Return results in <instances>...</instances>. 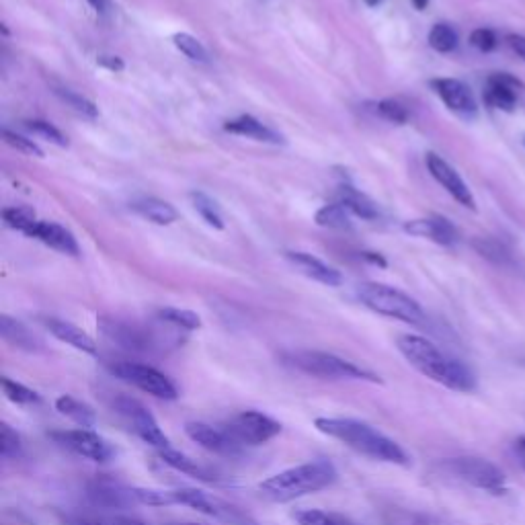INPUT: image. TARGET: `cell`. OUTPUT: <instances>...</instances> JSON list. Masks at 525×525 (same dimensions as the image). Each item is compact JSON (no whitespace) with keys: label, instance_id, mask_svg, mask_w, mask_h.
<instances>
[{"label":"cell","instance_id":"8992f818","mask_svg":"<svg viewBox=\"0 0 525 525\" xmlns=\"http://www.w3.org/2000/svg\"><path fill=\"white\" fill-rule=\"evenodd\" d=\"M441 468L446 470L456 480L468 484L472 489L487 491L493 495L507 493V480L501 468H497L493 462L462 456V458H448L441 462Z\"/></svg>","mask_w":525,"mask_h":525},{"label":"cell","instance_id":"ab89813d","mask_svg":"<svg viewBox=\"0 0 525 525\" xmlns=\"http://www.w3.org/2000/svg\"><path fill=\"white\" fill-rule=\"evenodd\" d=\"M378 113L384 117V119H388V121H392V124H398V126H402V124H407V121H409V109L405 107V105H402V103H398V101H394V99H384V101H380L378 103Z\"/></svg>","mask_w":525,"mask_h":525},{"label":"cell","instance_id":"d590c367","mask_svg":"<svg viewBox=\"0 0 525 525\" xmlns=\"http://www.w3.org/2000/svg\"><path fill=\"white\" fill-rule=\"evenodd\" d=\"M474 249L484 257V259H489V261H493V263H497V265H505V263H509V253H507V249L501 245V242L499 240H495V238H476L474 240Z\"/></svg>","mask_w":525,"mask_h":525},{"label":"cell","instance_id":"836d02e7","mask_svg":"<svg viewBox=\"0 0 525 525\" xmlns=\"http://www.w3.org/2000/svg\"><path fill=\"white\" fill-rule=\"evenodd\" d=\"M3 220H5V224H7L9 228L19 230V232H23V234H27V232L35 226V222H37L35 212H33L31 208H25V206H15V208L3 210Z\"/></svg>","mask_w":525,"mask_h":525},{"label":"cell","instance_id":"c3c4849f","mask_svg":"<svg viewBox=\"0 0 525 525\" xmlns=\"http://www.w3.org/2000/svg\"><path fill=\"white\" fill-rule=\"evenodd\" d=\"M115 525H148V523H144L140 519H132V517H117Z\"/></svg>","mask_w":525,"mask_h":525},{"label":"cell","instance_id":"ffe728a7","mask_svg":"<svg viewBox=\"0 0 525 525\" xmlns=\"http://www.w3.org/2000/svg\"><path fill=\"white\" fill-rule=\"evenodd\" d=\"M224 130L236 136H247L257 142H267V144H284V138H281L277 132L267 128L263 121H259L253 115H240L236 119H230L224 124Z\"/></svg>","mask_w":525,"mask_h":525},{"label":"cell","instance_id":"3957f363","mask_svg":"<svg viewBox=\"0 0 525 525\" xmlns=\"http://www.w3.org/2000/svg\"><path fill=\"white\" fill-rule=\"evenodd\" d=\"M337 480V470L327 460H314L298 464L279 472L259 484V491L265 499L273 503H288L300 497L314 495L329 489Z\"/></svg>","mask_w":525,"mask_h":525},{"label":"cell","instance_id":"603a6c76","mask_svg":"<svg viewBox=\"0 0 525 525\" xmlns=\"http://www.w3.org/2000/svg\"><path fill=\"white\" fill-rule=\"evenodd\" d=\"M101 327H103V333H105L109 339H113L115 343H119L121 347L134 349V351H142V349H148V347H150V341H148V337H146L142 331H138L136 327L124 325V322L103 320Z\"/></svg>","mask_w":525,"mask_h":525},{"label":"cell","instance_id":"f907efd6","mask_svg":"<svg viewBox=\"0 0 525 525\" xmlns=\"http://www.w3.org/2000/svg\"><path fill=\"white\" fill-rule=\"evenodd\" d=\"M411 3H413V7H415L417 11H425L427 5H429V0H411Z\"/></svg>","mask_w":525,"mask_h":525},{"label":"cell","instance_id":"ba28073f","mask_svg":"<svg viewBox=\"0 0 525 525\" xmlns=\"http://www.w3.org/2000/svg\"><path fill=\"white\" fill-rule=\"evenodd\" d=\"M111 372L138 390L154 396V398H163V400H175L179 396L175 384L163 374L150 366H144V363L136 361H119L111 368Z\"/></svg>","mask_w":525,"mask_h":525},{"label":"cell","instance_id":"ee69618b","mask_svg":"<svg viewBox=\"0 0 525 525\" xmlns=\"http://www.w3.org/2000/svg\"><path fill=\"white\" fill-rule=\"evenodd\" d=\"M507 44L521 60H525V35L511 33V35H507Z\"/></svg>","mask_w":525,"mask_h":525},{"label":"cell","instance_id":"7dc6e473","mask_svg":"<svg viewBox=\"0 0 525 525\" xmlns=\"http://www.w3.org/2000/svg\"><path fill=\"white\" fill-rule=\"evenodd\" d=\"M363 259H366V261L372 263V265H378V267H386V265H388L386 259H384L380 253H372V251H366V253H363Z\"/></svg>","mask_w":525,"mask_h":525},{"label":"cell","instance_id":"d6a6232c","mask_svg":"<svg viewBox=\"0 0 525 525\" xmlns=\"http://www.w3.org/2000/svg\"><path fill=\"white\" fill-rule=\"evenodd\" d=\"M56 95H58L70 109H74L76 113H80L83 117H89V119H97V117H99V107H97L91 99H87V97H83V95H78V93H74V91H70V89H56Z\"/></svg>","mask_w":525,"mask_h":525},{"label":"cell","instance_id":"2e32d148","mask_svg":"<svg viewBox=\"0 0 525 525\" xmlns=\"http://www.w3.org/2000/svg\"><path fill=\"white\" fill-rule=\"evenodd\" d=\"M405 232L411 236L429 238V240H433V242H437V245H443V247H452L458 242L456 226L441 216L411 220L405 224Z\"/></svg>","mask_w":525,"mask_h":525},{"label":"cell","instance_id":"f6af8a7d","mask_svg":"<svg viewBox=\"0 0 525 525\" xmlns=\"http://www.w3.org/2000/svg\"><path fill=\"white\" fill-rule=\"evenodd\" d=\"M513 454H515L519 466L525 470V435H521V437L515 439V443H513Z\"/></svg>","mask_w":525,"mask_h":525},{"label":"cell","instance_id":"5bb4252c","mask_svg":"<svg viewBox=\"0 0 525 525\" xmlns=\"http://www.w3.org/2000/svg\"><path fill=\"white\" fill-rule=\"evenodd\" d=\"M185 433L195 443H199L201 448L212 454H218V456H234L240 450L238 443L222 427H212L208 423L193 421L185 425Z\"/></svg>","mask_w":525,"mask_h":525},{"label":"cell","instance_id":"7402d4cb","mask_svg":"<svg viewBox=\"0 0 525 525\" xmlns=\"http://www.w3.org/2000/svg\"><path fill=\"white\" fill-rule=\"evenodd\" d=\"M339 204L345 206L353 216H357L361 220L372 222L380 216L374 201L368 195H363L361 191H357L355 187H351L349 183L339 187Z\"/></svg>","mask_w":525,"mask_h":525},{"label":"cell","instance_id":"7bdbcfd3","mask_svg":"<svg viewBox=\"0 0 525 525\" xmlns=\"http://www.w3.org/2000/svg\"><path fill=\"white\" fill-rule=\"evenodd\" d=\"M97 64L109 72H121L126 68V62L121 60L119 56H109V54H103L97 58Z\"/></svg>","mask_w":525,"mask_h":525},{"label":"cell","instance_id":"816d5d0a","mask_svg":"<svg viewBox=\"0 0 525 525\" xmlns=\"http://www.w3.org/2000/svg\"><path fill=\"white\" fill-rule=\"evenodd\" d=\"M363 3H366L368 7H378V5L382 3V0H363Z\"/></svg>","mask_w":525,"mask_h":525},{"label":"cell","instance_id":"f546056e","mask_svg":"<svg viewBox=\"0 0 525 525\" xmlns=\"http://www.w3.org/2000/svg\"><path fill=\"white\" fill-rule=\"evenodd\" d=\"M158 318L163 322H169V325L185 331H197L201 329V318L199 314L191 310H181V308H163L158 310Z\"/></svg>","mask_w":525,"mask_h":525},{"label":"cell","instance_id":"6da1fadb","mask_svg":"<svg viewBox=\"0 0 525 525\" xmlns=\"http://www.w3.org/2000/svg\"><path fill=\"white\" fill-rule=\"evenodd\" d=\"M396 347L411 366L429 380L456 392H472L476 388V376L466 363L446 355L429 339L419 335H400Z\"/></svg>","mask_w":525,"mask_h":525},{"label":"cell","instance_id":"30bf717a","mask_svg":"<svg viewBox=\"0 0 525 525\" xmlns=\"http://www.w3.org/2000/svg\"><path fill=\"white\" fill-rule=\"evenodd\" d=\"M52 437L66 450L74 452L80 458H87L91 462H107L113 458V448L93 429L80 427V429L56 431L52 433Z\"/></svg>","mask_w":525,"mask_h":525},{"label":"cell","instance_id":"8d00e7d4","mask_svg":"<svg viewBox=\"0 0 525 525\" xmlns=\"http://www.w3.org/2000/svg\"><path fill=\"white\" fill-rule=\"evenodd\" d=\"M3 390H5V396L15 402V405H37L39 402V394L11 378H3Z\"/></svg>","mask_w":525,"mask_h":525},{"label":"cell","instance_id":"8fae6325","mask_svg":"<svg viewBox=\"0 0 525 525\" xmlns=\"http://www.w3.org/2000/svg\"><path fill=\"white\" fill-rule=\"evenodd\" d=\"M425 165L431 173V177L446 189L460 206L468 208V210H476V201H474V195L472 191L468 189V185L464 183V179L458 175V171L448 163V160H443L439 154L435 152H429L425 156Z\"/></svg>","mask_w":525,"mask_h":525},{"label":"cell","instance_id":"bcb514c9","mask_svg":"<svg viewBox=\"0 0 525 525\" xmlns=\"http://www.w3.org/2000/svg\"><path fill=\"white\" fill-rule=\"evenodd\" d=\"M64 525H105V523L89 519V517H70L64 521Z\"/></svg>","mask_w":525,"mask_h":525},{"label":"cell","instance_id":"681fc988","mask_svg":"<svg viewBox=\"0 0 525 525\" xmlns=\"http://www.w3.org/2000/svg\"><path fill=\"white\" fill-rule=\"evenodd\" d=\"M89 5H91L97 13H103L105 7H107V0H89Z\"/></svg>","mask_w":525,"mask_h":525},{"label":"cell","instance_id":"52a82bcc","mask_svg":"<svg viewBox=\"0 0 525 525\" xmlns=\"http://www.w3.org/2000/svg\"><path fill=\"white\" fill-rule=\"evenodd\" d=\"M222 429L238 446H263L281 433V423L259 411H242L230 417Z\"/></svg>","mask_w":525,"mask_h":525},{"label":"cell","instance_id":"9c48e42d","mask_svg":"<svg viewBox=\"0 0 525 525\" xmlns=\"http://www.w3.org/2000/svg\"><path fill=\"white\" fill-rule=\"evenodd\" d=\"M115 411L124 417V421L132 427V431L142 439L146 441L148 446L156 448L158 452L160 450H167L171 448V441L169 437L165 435V431L158 427L156 419L150 415V411L140 405L138 400L134 398H128V396H119L115 400Z\"/></svg>","mask_w":525,"mask_h":525},{"label":"cell","instance_id":"4316f807","mask_svg":"<svg viewBox=\"0 0 525 525\" xmlns=\"http://www.w3.org/2000/svg\"><path fill=\"white\" fill-rule=\"evenodd\" d=\"M189 199H191V206L193 210L204 218V222L216 230H224V220H222V214L216 206V201L206 195L204 191H191L189 193Z\"/></svg>","mask_w":525,"mask_h":525},{"label":"cell","instance_id":"b9f144b4","mask_svg":"<svg viewBox=\"0 0 525 525\" xmlns=\"http://www.w3.org/2000/svg\"><path fill=\"white\" fill-rule=\"evenodd\" d=\"M3 138H5V142H7L9 146H13L15 150H19V152H23V154H27V156L44 158V150L39 148L33 140L25 138V136H19V134H15V132H11V130H3Z\"/></svg>","mask_w":525,"mask_h":525},{"label":"cell","instance_id":"d6986e66","mask_svg":"<svg viewBox=\"0 0 525 525\" xmlns=\"http://www.w3.org/2000/svg\"><path fill=\"white\" fill-rule=\"evenodd\" d=\"M44 325L58 341H62V343L78 349V351H83V353L97 355V343L93 341V337H89L83 329H78L76 325H72V322L62 320V318H44Z\"/></svg>","mask_w":525,"mask_h":525},{"label":"cell","instance_id":"7a4b0ae2","mask_svg":"<svg viewBox=\"0 0 525 525\" xmlns=\"http://www.w3.org/2000/svg\"><path fill=\"white\" fill-rule=\"evenodd\" d=\"M314 427L337 441L343 446L355 450L357 454L368 456L378 462L409 466V456L402 450L394 439L378 431L376 427L357 421V419H343V417H318Z\"/></svg>","mask_w":525,"mask_h":525},{"label":"cell","instance_id":"e575fe53","mask_svg":"<svg viewBox=\"0 0 525 525\" xmlns=\"http://www.w3.org/2000/svg\"><path fill=\"white\" fill-rule=\"evenodd\" d=\"M25 126H27V130H29L31 134L48 140V142L54 144V146H60V148H66V146H68L66 136H64L54 124L46 121V119H31V121H27Z\"/></svg>","mask_w":525,"mask_h":525},{"label":"cell","instance_id":"484cf974","mask_svg":"<svg viewBox=\"0 0 525 525\" xmlns=\"http://www.w3.org/2000/svg\"><path fill=\"white\" fill-rule=\"evenodd\" d=\"M56 409H58L60 415L68 417L70 421H74V423L80 425V427L89 429V427L95 425V413H93V409L87 407L85 402H80V400L74 398V396H68V394L60 396V398L56 400Z\"/></svg>","mask_w":525,"mask_h":525},{"label":"cell","instance_id":"1f68e13d","mask_svg":"<svg viewBox=\"0 0 525 525\" xmlns=\"http://www.w3.org/2000/svg\"><path fill=\"white\" fill-rule=\"evenodd\" d=\"M294 517L300 525H353L347 517L339 513H327L320 509H304L294 513Z\"/></svg>","mask_w":525,"mask_h":525},{"label":"cell","instance_id":"74e56055","mask_svg":"<svg viewBox=\"0 0 525 525\" xmlns=\"http://www.w3.org/2000/svg\"><path fill=\"white\" fill-rule=\"evenodd\" d=\"M130 497H134L138 503L148 507H169L173 505L171 489H134L130 491Z\"/></svg>","mask_w":525,"mask_h":525},{"label":"cell","instance_id":"f1b7e54d","mask_svg":"<svg viewBox=\"0 0 525 525\" xmlns=\"http://www.w3.org/2000/svg\"><path fill=\"white\" fill-rule=\"evenodd\" d=\"M458 31L450 23H437L429 31V46L439 54H450L458 48Z\"/></svg>","mask_w":525,"mask_h":525},{"label":"cell","instance_id":"5b68a950","mask_svg":"<svg viewBox=\"0 0 525 525\" xmlns=\"http://www.w3.org/2000/svg\"><path fill=\"white\" fill-rule=\"evenodd\" d=\"M357 298L376 314L407 322V325H421L425 320V312L415 298L386 284H374V281L361 284L357 288Z\"/></svg>","mask_w":525,"mask_h":525},{"label":"cell","instance_id":"d4e9b609","mask_svg":"<svg viewBox=\"0 0 525 525\" xmlns=\"http://www.w3.org/2000/svg\"><path fill=\"white\" fill-rule=\"evenodd\" d=\"M160 460H163L167 466L191 476V478H197V480H204V482H214L216 476H212L204 466H199L195 460H191L189 456L173 450V448H167V450H160L158 452Z\"/></svg>","mask_w":525,"mask_h":525},{"label":"cell","instance_id":"9a60e30c","mask_svg":"<svg viewBox=\"0 0 525 525\" xmlns=\"http://www.w3.org/2000/svg\"><path fill=\"white\" fill-rule=\"evenodd\" d=\"M29 238H35L39 242H44L46 247L68 255V257H78L80 249H78V242L74 238V234L70 230H66L64 226L56 224V222H44V220H37L35 226L25 234Z\"/></svg>","mask_w":525,"mask_h":525},{"label":"cell","instance_id":"7c38bea8","mask_svg":"<svg viewBox=\"0 0 525 525\" xmlns=\"http://www.w3.org/2000/svg\"><path fill=\"white\" fill-rule=\"evenodd\" d=\"M431 89L435 95L443 101L452 113H456L462 119H474L478 115L476 99L470 91V87L458 78H435L431 80Z\"/></svg>","mask_w":525,"mask_h":525},{"label":"cell","instance_id":"e0dca14e","mask_svg":"<svg viewBox=\"0 0 525 525\" xmlns=\"http://www.w3.org/2000/svg\"><path fill=\"white\" fill-rule=\"evenodd\" d=\"M286 259H288L302 275H306L308 279L318 281V284H322V286L339 288V286L343 284V275H341L335 267H331V265H327V263H322L320 259H316V257L310 255V253H300V251H296V253H286Z\"/></svg>","mask_w":525,"mask_h":525},{"label":"cell","instance_id":"cb8c5ba5","mask_svg":"<svg viewBox=\"0 0 525 525\" xmlns=\"http://www.w3.org/2000/svg\"><path fill=\"white\" fill-rule=\"evenodd\" d=\"M132 208H134V212H138L142 218H146L148 222L158 224V226H169V224L177 222V218H179V212L175 210V206H171L169 201L156 199V197L140 199V201H136V204H134Z\"/></svg>","mask_w":525,"mask_h":525},{"label":"cell","instance_id":"f5cc1de1","mask_svg":"<svg viewBox=\"0 0 525 525\" xmlns=\"http://www.w3.org/2000/svg\"><path fill=\"white\" fill-rule=\"evenodd\" d=\"M177 525H197V523H177Z\"/></svg>","mask_w":525,"mask_h":525},{"label":"cell","instance_id":"44dd1931","mask_svg":"<svg viewBox=\"0 0 525 525\" xmlns=\"http://www.w3.org/2000/svg\"><path fill=\"white\" fill-rule=\"evenodd\" d=\"M0 335H3V339L21 349V351H29V353H35V351H42V341H39L23 322H19L17 318H11L9 314H3L0 316Z\"/></svg>","mask_w":525,"mask_h":525},{"label":"cell","instance_id":"ac0fdd59","mask_svg":"<svg viewBox=\"0 0 525 525\" xmlns=\"http://www.w3.org/2000/svg\"><path fill=\"white\" fill-rule=\"evenodd\" d=\"M173 495V505H183L189 509H195L199 513H206L212 517H230L232 507L220 501L218 497H212L204 491L197 489H171Z\"/></svg>","mask_w":525,"mask_h":525},{"label":"cell","instance_id":"f35d334b","mask_svg":"<svg viewBox=\"0 0 525 525\" xmlns=\"http://www.w3.org/2000/svg\"><path fill=\"white\" fill-rule=\"evenodd\" d=\"M21 448V437L7 423L0 425V454H3V458L11 460L21 456Z\"/></svg>","mask_w":525,"mask_h":525},{"label":"cell","instance_id":"60d3db41","mask_svg":"<svg viewBox=\"0 0 525 525\" xmlns=\"http://www.w3.org/2000/svg\"><path fill=\"white\" fill-rule=\"evenodd\" d=\"M470 44L478 50V52H484V54H489L493 50H497L499 46V37L493 29L489 27H480V29H474L470 33Z\"/></svg>","mask_w":525,"mask_h":525},{"label":"cell","instance_id":"83f0119b","mask_svg":"<svg viewBox=\"0 0 525 525\" xmlns=\"http://www.w3.org/2000/svg\"><path fill=\"white\" fill-rule=\"evenodd\" d=\"M316 224L322 228H331V230H349L351 228V212L341 206L339 201L337 204H329V206H322L316 216H314Z\"/></svg>","mask_w":525,"mask_h":525},{"label":"cell","instance_id":"4dcf8cb0","mask_svg":"<svg viewBox=\"0 0 525 525\" xmlns=\"http://www.w3.org/2000/svg\"><path fill=\"white\" fill-rule=\"evenodd\" d=\"M173 44L185 58H189L193 62H201V64L208 62V50L204 48V44H201L197 37H193L189 33H175Z\"/></svg>","mask_w":525,"mask_h":525},{"label":"cell","instance_id":"277c9868","mask_svg":"<svg viewBox=\"0 0 525 525\" xmlns=\"http://www.w3.org/2000/svg\"><path fill=\"white\" fill-rule=\"evenodd\" d=\"M284 363L298 372H304L316 378L380 382V378L374 372L366 368H359L357 363L347 361L333 353H325V351H292L284 355Z\"/></svg>","mask_w":525,"mask_h":525},{"label":"cell","instance_id":"4fadbf2b","mask_svg":"<svg viewBox=\"0 0 525 525\" xmlns=\"http://www.w3.org/2000/svg\"><path fill=\"white\" fill-rule=\"evenodd\" d=\"M525 91L521 80L509 72H495L487 78V87H484V103L493 109L513 113L517 107V95Z\"/></svg>","mask_w":525,"mask_h":525}]
</instances>
